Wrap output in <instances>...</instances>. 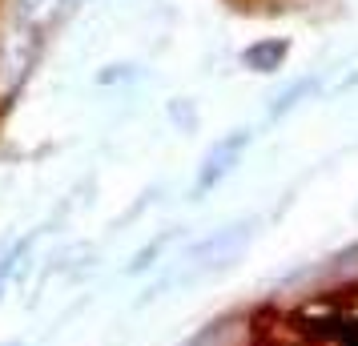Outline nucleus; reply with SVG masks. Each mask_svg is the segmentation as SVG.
Returning <instances> with one entry per match:
<instances>
[{
	"instance_id": "nucleus-1",
	"label": "nucleus",
	"mask_w": 358,
	"mask_h": 346,
	"mask_svg": "<svg viewBox=\"0 0 358 346\" xmlns=\"http://www.w3.org/2000/svg\"><path fill=\"white\" fill-rule=\"evenodd\" d=\"M242 145H245V137H234V141H229L226 149H213V157H210V169L201 173V189H210V185L217 182V173H226V169H229V161H234V157L242 153Z\"/></svg>"
},
{
	"instance_id": "nucleus-2",
	"label": "nucleus",
	"mask_w": 358,
	"mask_h": 346,
	"mask_svg": "<svg viewBox=\"0 0 358 346\" xmlns=\"http://www.w3.org/2000/svg\"><path fill=\"white\" fill-rule=\"evenodd\" d=\"M185 346H226V326H222V322H213V326H206L201 334H194Z\"/></svg>"
}]
</instances>
